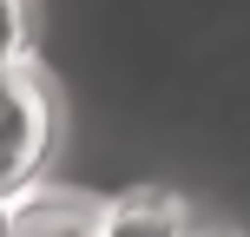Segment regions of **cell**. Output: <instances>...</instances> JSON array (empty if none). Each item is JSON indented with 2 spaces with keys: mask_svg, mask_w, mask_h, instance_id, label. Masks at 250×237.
Segmentation results:
<instances>
[{
  "mask_svg": "<svg viewBox=\"0 0 250 237\" xmlns=\"http://www.w3.org/2000/svg\"><path fill=\"white\" fill-rule=\"evenodd\" d=\"M191 237H204V231H191Z\"/></svg>",
  "mask_w": 250,
  "mask_h": 237,
  "instance_id": "6",
  "label": "cell"
},
{
  "mask_svg": "<svg viewBox=\"0 0 250 237\" xmlns=\"http://www.w3.org/2000/svg\"><path fill=\"white\" fill-rule=\"evenodd\" d=\"M33 53V0H0V66Z\"/></svg>",
  "mask_w": 250,
  "mask_h": 237,
  "instance_id": "4",
  "label": "cell"
},
{
  "mask_svg": "<svg viewBox=\"0 0 250 237\" xmlns=\"http://www.w3.org/2000/svg\"><path fill=\"white\" fill-rule=\"evenodd\" d=\"M0 237H7V211H0Z\"/></svg>",
  "mask_w": 250,
  "mask_h": 237,
  "instance_id": "5",
  "label": "cell"
},
{
  "mask_svg": "<svg viewBox=\"0 0 250 237\" xmlns=\"http://www.w3.org/2000/svg\"><path fill=\"white\" fill-rule=\"evenodd\" d=\"M191 204L171 185H132L119 198H99L92 237H191Z\"/></svg>",
  "mask_w": 250,
  "mask_h": 237,
  "instance_id": "2",
  "label": "cell"
},
{
  "mask_svg": "<svg viewBox=\"0 0 250 237\" xmlns=\"http://www.w3.org/2000/svg\"><path fill=\"white\" fill-rule=\"evenodd\" d=\"M0 211H7V237H92V224H99V198L46 191V185L13 191Z\"/></svg>",
  "mask_w": 250,
  "mask_h": 237,
  "instance_id": "3",
  "label": "cell"
},
{
  "mask_svg": "<svg viewBox=\"0 0 250 237\" xmlns=\"http://www.w3.org/2000/svg\"><path fill=\"white\" fill-rule=\"evenodd\" d=\"M53 138H60V99L46 73L33 66V53L7 60L0 66V204L46 178Z\"/></svg>",
  "mask_w": 250,
  "mask_h": 237,
  "instance_id": "1",
  "label": "cell"
}]
</instances>
